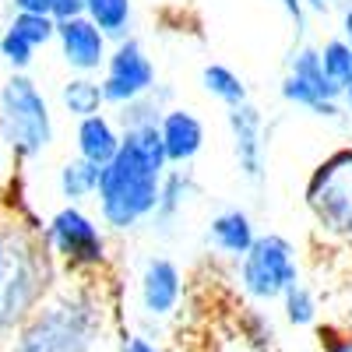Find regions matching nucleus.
Returning <instances> with one entry per match:
<instances>
[{
  "label": "nucleus",
  "instance_id": "bb28decb",
  "mask_svg": "<svg viewBox=\"0 0 352 352\" xmlns=\"http://www.w3.org/2000/svg\"><path fill=\"white\" fill-rule=\"evenodd\" d=\"M120 352H166V345L144 331H124L120 335Z\"/></svg>",
  "mask_w": 352,
  "mask_h": 352
},
{
  "label": "nucleus",
  "instance_id": "9b49d317",
  "mask_svg": "<svg viewBox=\"0 0 352 352\" xmlns=\"http://www.w3.org/2000/svg\"><path fill=\"white\" fill-rule=\"evenodd\" d=\"M56 46H60V56L71 67V74H88V78L106 71L109 50H113V43L88 18L56 21Z\"/></svg>",
  "mask_w": 352,
  "mask_h": 352
},
{
  "label": "nucleus",
  "instance_id": "6e6552de",
  "mask_svg": "<svg viewBox=\"0 0 352 352\" xmlns=\"http://www.w3.org/2000/svg\"><path fill=\"white\" fill-rule=\"evenodd\" d=\"M99 85H102L106 106H116V109H124V106H131V102L155 92L159 74H155V64H152L148 50L141 46V39L131 36L124 43H113Z\"/></svg>",
  "mask_w": 352,
  "mask_h": 352
},
{
  "label": "nucleus",
  "instance_id": "4be33fe9",
  "mask_svg": "<svg viewBox=\"0 0 352 352\" xmlns=\"http://www.w3.org/2000/svg\"><path fill=\"white\" fill-rule=\"evenodd\" d=\"M240 335H243L250 352H278V331L272 324V317L264 310H257V307H243V314H240Z\"/></svg>",
  "mask_w": 352,
  "mask_h": 352
},
{
  "label": "nucleus",
  "instance_id": "20e7f679",
  "mask_svg": "<svg viewBox=\"0 0 352 352\" xmlns=\"http://www.w3.org/2000/svg\"><path fill=\"white\" fill-rule=\"evenodd\" d=\"M56 124L50 99L28 74H8L0 81V144L14 162H32L53 148Z\"/></svg>",
  "mask_w": 352,
  "mask_h": 352
},
{
  "label": "nucleus",
  "instance_id": "5701e85b",
  "mask_svg": "<svg viewBox=\"0 0 352 352\" xmlns=\"http://www.w3.org/2000/svg\"><path fill=\"white\" fill-rule=\"evenodd\" d=\"M282 314H285V320H289L292 328H310V324H317L320 307H317L314 289L303 285V282H296V285H292L285 296H282Z\"/></svg>",
  "mask_w": 352,
  "mask_h": 352
},
{
  "label": "nucleus",
  "instance_id": "72a5a7b5",
  "mask_svg": "<svg viewBox=\"0 0 352 352\" xmlns=\"http://www.w3.org/2000/svg\"><path fill=\"white\" fill-rule=\"evenodd\" d=\"M342 109H349V113H352V81H345V85H342Z\"/></svg>",
  "mask_w": 352,
  "mask_h": 352
},
{
  "label": "nucleus",
  "instance_id": "cd10ccee",
  "mask_svg": "<svg viewBox=\"0 0 352 352\" xmlns=\"http://www.w3.org/2000/svg\"><path fill=\"white\" fill-rule=\"evenodd\" d=\"M320 352H352V328H324Z\"/></svg>",
  "mask_w": 352,
  "mask_h": 352
},
{
  "label": "nucleus",
  "instance_id": "ddd939ff",
  "mask_svg": "<svg viewBox=\"0 0 352 352\" xmlns=\"http://www.w3.org/2000/svg\"><path fill=\"white\" fill-rule=\"evenodd\" d=\"M120 144H124V134H120V127H116V120L109 113H96V116H88V120H78V127H74L78 159L92 162L99 169H106L116 159Z\"/></svg>",
  "mask_w": 352,
  "mask_h": 352
},
{
  "label": "nucleus",
  "instance_id": "aec40b11",
  "mask_svg": "<svg viewBox=\"0 0 352 352\" xmlns=\"http://www.w3.org/2000/svg\"><path fill=\"white\" fill-rule=\"evenodd\" d=\"M201 85H204V92H208L212 99H219L226 109H236V106L250 102L243 78L232 71L229 64H204L201 67Z\"/></svg>",
  "mask_w": 352,
  "mask_h": 352
},
{
  "label": "nucleus",
  "instance_id": "dca6fc26",
  "mask_svg": "<svg viewBox=\"0 0 352 352\" xmlns=\"http://www.w3.org/2000/svg\"><path fill=\"white\" fill-rule=\"evenodd\" d=\"M282 99L289 106L310 109L314 116H324V120H338L342 116V92L338 88H320V85H310L296 74L282 78Z\"/></svg>",
  "mask_w": 352,
  "mask_h": 352
},
{
  "label": "nucleus",
  "instance_id": "b1692460",
  "mask_svg": "<svg viewBox=\"0 0 352 352\" xmlns=\"http://www.w3.org/2000/svg\"><path fill=\"white\" fill-rule=\"evenodd\" d=\"M14 36H21L32 50H43L46 43H56V21L50 14H11V21L4 25Z\"/></svg>",
  "mask_w": 352,
  "mask_h": 352
},
{
  "label": "nucleus",
  "instance_id": "a878e982",
  "mask_svg": "<svg viewBox=\"0 0 352 352\" xmlns=\"http://www.w3.org/2000/svg\"><path fill=\"white\" fill-rule=\"evenodd\" d=\"M0 60L11 67V74H25L28 67H32V60H36V50L28 46L21 36H14L11 28H4V32H0Z\"/></svg>",
  "mask_w": 352,
  "mask_h": 352
},
{
  "label": "nucleus",
  "instance_id": "1a4fd4ad",
  "mask_svg": "<svg viewBox=\"0 0 352 352\" xmlns=\"http://www.w3.org/2000/svg\"><path fill=\"white\" fill-rule=\"evenodd\" d=\"M226 127L232 138V155H236L240 176L247 184H261L268 173V134H264V113L254 102L236 109H226Z\"/></svg>",
  "mask_w": 352,
  "mask_h": 352
},
{
  "label": "nucleus",
  "instance_id": "f8f14e48",
  "mask_svg": "<svg viewBox=\"0 0 352 352\" xmlns=\"http://www.w3.org/2000/svg\"><path fill=\"white\" fill-rule=\"evenodd\" d=\"M159 138H162L169 169H184L204 148V124L197 113H190L184 106H169L166 116L159 120Z\"/></svg>",
  "mask_w": 352,
  "mask_h": 352
},
{
  "label": "nucleus",
  "instance_id": "7c9ffc66",
  "mask_svg": "<svg viewBox=\"0 0 352 352\" xmlns=\"http://www.w3.org/2000/svg\"><path fill=\"white\" fill-rule=\"evenodd\" d=\"M14 14H50L53 0H8ZM53 18V14H50Z\"/></svg>",
  "mask_w": 352,
  "mask_h": 352
},
{
  "label": "nucleus",
  "instance_id": "f03ea898",
  "mask_svg": "<svg viewBox=\"0 0 352 352\" xmlns=\"http://www.w3.org/2000/svg\"><path fill=\"white\" fill-rule=\"evenodd\" d=\"M64 282L60 264L43 243V229L0 201V345Z\"/></svg>",
  "mask_w": 352,
  "mask_h": 352
},
{
  "label": "nucleus",
  "instance_id": "0eeeda50",
  "mask_svg": "<svg viewBox=\"0 0 352 352\" xmlns=\"http://www.w3.org/2000/svg\"><path fill=\"white\" fill-rule=\"evenodd\" d=\"M300 282V261L296 247L278 232H264L254 240L247 257H240V289L254 303L282 300L285 292Z\"/></svg>",
  "mask_w": 352,
  "mask_h": 352
},
{
  "label": "nucleus",
  "instance_id": "412c9836",
  "mask_svg": "<svg viewBox=\"0 0 352 352\" xmlns=\"http://www.w3.org/2000/svg\"><path fill=\"white\" fill-rule=\"evenodd\" d=\"M166 99H169V88H155L152 96H144V99H138V102H131V106H124V109H116V127H120V134L124 131H141V127H159V120L166 116Z\"/></svg>",
  "mask_w": 352,
  "mask_h": 352
},
{
  "label": "nucleus",
  "instance_id": "473e14b6",
  "mask_svg": "<svg viewBox=\"0 0 352 352\" xmlns=\"http://www.w3.org/2000/svg\"><path fill=\"white\" fill-rule=\"evenodd\" d=\"M331 4H335V0H303V8H307V11H314V14L331 11Z\"/></svg>",
  "mask_w": 352,
  "mask_h": 352
},
{
  "label": "nucleus",
  "instance_id": "f257e3e1",
  "mask_svg": "<svg viewBox=\"0 0 352 352\" xmlns=\"http://www.w3.org/2000/svg\"><path fill=\"white\" fill-rule=\"evenodd\" d=\"M116 300L99 278H64L0 352H99L113 328Z\"/></svg>",
  "mask_w": 352,
  "mask_h": 352
},
{
  "label": "nucleus",
  "instance_id": "f3484780",
  "mask_svg": "<svg viewBox=\"0 0 352 352\" xmlns=\"http://www.w3.org/2000/svg\"><path fill=\"white\" fill-rule=\"evenodd\" d=\"M85 18L109 43H124L134 28V0H85Z\"/></svg>",
  "mask_w": 352,
  "mask_h": 352
},
{
  "label": "nucleus",
  "instance_id": "c85d7f7f",
  "mask_svg": "<svg viewBox=\"0 0 352 352\" xmlns=\"http://www.w3.org/2000/svg\"><path fill=\"white\" fill-rule=\"evenodd\" d=\"M18 180V162L11 159V152L0 144V201H4V194L11 190V184Z\"/></svg>",
  "mask_w": 352,
  "mask_h": 352
},
{
  "label": "nucleus",
  "instance_id": "c756f323",
  "mask_svg": "<svg viewBox=\"0 0 352 352\" xmlns=\"http://www.w3.org/2000/svg\"><path fill=\"white\" fill-rule=\"evenodd\" d=\"M50 14H53V21H71V18H85V0H53Z\"/></svg>",
  "mask_w": 352,
  "mask_h": 352
},
{
  "label": "nucleus",
  "instance_id": "4468645a",
  "mask_svg": "<svg viewBox=\"0 0 352 352\" xmlns=\"http://www.w3.org/2000/svg\"><path fill=\"white\" fill-rule=\"evenodd\" d=\"M197 197V180L190 169H166L162 176V187H159V204H155V215H152V226L169 236L173 226L180 222V215L187 212V204Z\"/></svg>",
  "mask_w": 352,
  "mask_h": 352
},
{
  "label": "nucleus",
  "instance_id": "2f4dec72",
  "mask_svg": "<svg viewBox=\"0 0 352 352\" xmlns=\"http://www.w3.org/2000/svg\"><path fill=\"white\" fill-rule=\"evenodd\" d=\"M342 39H345V46L352 50V4L342 11Z\"/></svg>",
  "mask_w": 352,
  "mask_h": 352
},
{
  "label": "nucleus",
  "instance_id": "393cba45",
  "mask_svg": "<svg viewBox=\"0 0 352 352\" xmlns=\"http://www.w3.org/2000/svg\"><path fill=\"white\" fill-rule=\"evenodd\" d=\"M320 64H324V74L342 88L345 81H352V50L345 46V39H328L320 46Z\"/></svg>",
  "mask_w": 352,
  "mask_h": 352
},
{
  "label": "nucleus",
  "instance_id": "2eb2a0df",
  "mask_svg": "<svg viewBox=\"0 0 352 352\" xmlns=\"http://www.w3.org/2000/svg\"><path fill=\"white\" fill-rule=\"evenodd\" d=\"M254 240H257V229H254L250 212H243V208H222L208 222V243L226 257H236V261L247 257Z\"/></svg>",
  "mask_w": 352,
  "mask_h": 352
},
{
  "label": "nucleus",
  "instance_id": "39448f33",
  "mask_svg": "<svg viewBox=\"0 0 352 352\" xmlns=\"http://www.w3.org/2000/svg\"><path fill=\"white\" fill-rule=\"evenodd\" d=\"M43 243L60 264L64 278H99L109 268V240L96 215L81 204L56 208L43 226Z\"/></svg>",
  "mask_w": 352,
  "mask_h": 352
},
{
  "label": "nucleus",
  "instance_id": "6ab92c4d",
  "mask_svg": "<svg viewBox=\"0 0 352 352\" xmlns=\"http://www.w3.org/2000/svg\"><path fill=\"white\" fill-rule=\"evenodd\" d=\"M99 166L85 162V159H67L60 169H56V190L67 204H85V201H96L99 194Z\"/></svg>",
  "mask_w": 352,
  "mask_h": 352
},
{
  "label": "nucleus",
  "instance_id": "7ed1b4c3",
  "mask_svg": "<svg viewBox=\"0 0 352 352\" xmlns=\"http://www.w3.org/2000/svg\"><path fill=\"white\" fill-rule=\"evenodd\" d=\"M162 176L166 166H155L141 159L134 148L120 144L116 159L99 173V194H96L99 222L113 232H131L141 222H152Z\"/></svg>",
  "mask_w": 352,
  "mask_h": 352
},
{
  "label": "nucleus",
  "instance_id": "423d86ee",
  "mask_svg": "<svg viewBox=\"0 0 352 352\" xmlns=\"http://www.w3.org/2000/svg\"><path fill=\"white\" fill-rule=\"evenodd\" d=\"M303 204L320 232L352 240V144H342L310 169Z\"/></svg>",
  "mask_w": 352,
  "mask_h": 352
},
{
  "label": "nucleus",
  "instance_id": "a211bd4d",
  "mask_svg": "<svg viewBox=\"0 0 352 352\" xmlns=\"http://www.w3.org/2000/svg\"><path fill=\"white\" fill-rule=\"evenodd\" d=\"M60 109L71 116V120H88L106 109V99H102V85L99 78H88V74H71L64 85H60Z\"/></svg>",
  "mask_w": 352,
  "mask_h": 352
},
{
  "label": "nucleus",
  "instance_id": "9d476101",
  "mask_svg": "<svg viewBox=\"0 0 352 352\" xmlns=\"http://www.w3.org/2000/svg\"><path fill=\"white\" fill-rule=\"evenodd\" d=\"M184 300V272L173 257H148L141 264V275H138V303L141 314L148 320H169L176 310H180Z\"/></svg>",
  "mask_w": 352,
  "mask_h": 352
}]
</instances>
